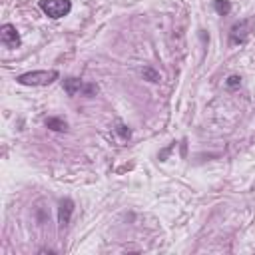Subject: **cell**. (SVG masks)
<instances>
[{
	"instance_id": "obj_8",
	"label": "cell",
	"mask_w": 255,
	"mask_h": 255,
	"mask_svg": "<svg viewBox=\"0 0 255 255\" xmlns=\"http://www.w3.org/2000/svg\"><path fill=\"white\" fill-rule=\"evenodd\" d=\"M213 8H215V12H217L219 16H227V14L231 12L229 0H215V2H213Z\"/></svg>"
},
{
	"instance_id": "obj_5",
	"label": "cell",
	"mask_w": 255,
	"mask_h": 255,
	"mask_svg": "<svg viewBox=\"0 0 255 255\" xmlns=\"http://www.w3.org/2000/svg\"><path fill=\"white\" fill-rule=\"evenodd\" d=\"M247 36H249V20H243V22H239V24H235L231 28V32H229V44L231 46L233 44H243L247 40Z\"/></svg>"
},
{
	"instance_id": "obj_7",
	"label": "cell",
	"mask_w": 255,
	"mask_h": 255,
	"mask_svg": "<svg viewBox=\"0 0 255 255\" xmlns=\"http://www.w3.org/2000/svg\"><path fill=\"white\" fill-rule=\"evenodd\" d=\"M46 128L52 129V131H66L68 122L64 118H46Z\"/></svg>"
},
{
	"instance_id": "obj_2",
	"label": "cell",
	"mask_w": 255,
	"mask_h": 255,
	"mask_svg": "<svg viewBox=\"0 0 255 255\" xmlns=\"http://www.w3.org/2000/svg\"><path fill=\"white\" fill-rule=\"evenodd\" d=\"M40 10L48 18L60 20L72 12V2L70 0H40Z\"/></svg>"
},
{
	"instance_id": "obj_6",
	"label": "cell",
	"mask_w": 255,
	"mask_h": 255,
	"mask_svg": "<svg viewBox=\"0 0 255 255\" xmlns=\"http://www.w3.org/2000/svg\"><path fill=\"white\" fill-rule=\"evenodd\" d=\"M72 213H74V201L72 199H62L60 201V207H58V223L60 227H66L72 219Z\"/></svg>"
},
{
	"instance_id": "obj_1",
	"label": "cell",
	"mask_w": 255,
	"mask_h": 255,
	"mask_svg": "<svg viewBox=\"0 0 255 255\" xmlns=\"http://www.w3.org/2000/svg\"><path fill=\"white\" fill-rule=\"evenodd\" d=\"M58 78H60L58 70H34V72L20 74L16 80L22 86H50Z\"/></svg>"
},
{
	"instance_id": "obj_4",
	"label": "cell",
	"mask_w": 255,
	"mask_h": 255,
	"mask_svg": "<svg viewBox=\"0 0 255 255\" xmlns=\"http://www.w3.org/2000/svg\"><path fill=\"white\" fill-rule=\"evenodd\" d=\"M0 40H2V44L8 46V48H18L20 42H22L18 30H16V26H12V24H4V26L0 28Z\"/></svg>"
},
{
	"instance_id": "obj_3",
	"label": "cell",
	"mask_w": 255,
	"mask_h": 255,
	"mask_svg": "<svg viewBox=\"0 0 255 255\" xmlns=\"http://www.w3.org/2000/svg\"><path fill=\"white\" fill-rule=\"evenodd\" d=\"M64 90L68 96H92L98 92L94 84H86L80 78H66L64 80Z\"/></svg>"
},
{
	"instance_id": "obj_10",
	"label": "cell",
	"mask_w": 255,
	"mask_h": 255,
	"mask_svg": "<svg viewBox=\"0 0 255 255\" xmlns=\"http://www.w3.org/2000/svg\"><path fill=\"white\" fill-rule=\"evenodd\" d=\"M225 86H227V88H231V90H233V88H239V86H241V78H239V76H235V74H231V76H227Z\"/></svg>"
},
{
	"instance_id": "obj_9",
	"label": "cell",
	"mask_w": 255,
	"mask_h": 255,
	"mask_svg": "<svg viewBox=\"0 0 255 255\" xmlns=\"http://www.w3.org/2000/svg\"><path fill=\"white\" fill-rule=\"evenodd\" d=\"M141 74H143V78H147L149 82H159V74H157L155 70H151V68H143Z\"/></svg>"
}]
</instances>
